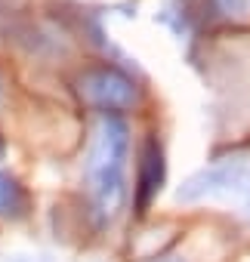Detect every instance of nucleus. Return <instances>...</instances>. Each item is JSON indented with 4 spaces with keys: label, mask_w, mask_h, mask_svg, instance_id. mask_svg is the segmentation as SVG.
Returning <instances> with one entry per match:
<instances>
[{
    "label": "nucleus",
    "mask_w": 250,
    "mask_h": 262,
    "mask_svg": "<svg viewBox=\"0 0 250 262\" xmlns=\"http://www.w3.org/2000/svg\"><path fill=\"white\" fill-rule=\"evenodd\" d=\"M210 7L225 19H241L250 13V0H210Z\"/></svg>",
    "instance_id": "423d86ee"
},
{
    "label": "nucleus",
    "mask_w": 250,
    "mask_h": 262,
    "mask_svg": "<svg viewBox=\"0 0 250 262\" xmlns=\"http://www.w3.org/2000/svg\"><path fill=\"white\" fill-rule=\"evenodd\" d=\"M164 182H167V155H164L161 139L155 133H149L142 139L139 161H136V182H133V210H136V216H145L152 210Z\"/></svg>",
    "instance_id": "20e7f679"
},
{
    "label": "nucleus",
    "mask_w": 250,
    "mask_h": 262,
    "mask_svg": "<svg viewBox=\"0 0 250 262\" xmlns=\"http://www.w3.org/2000/svg\"><path fill=\"white\" fill-rule=\"evenodd\" d=\"M152 262H189V259L179 256V253H170V256H158V259H152Z\"/></svg>",
    "instance_id": "0eeeda50"
},
{
    "label": "nucleus",
    "mask_w": 250,
    "mask_h": 262,
    "mask_svg": "<svg viewBox=\"0 0 250 262\" xmlns=\"http://www.w3.org/2000/svg\"><path fill=\"white\" fill-rule=\"evenodd\" d=\"M238 194H250V164L244 161H228L201 170L176 188V201L182 204H195L204 198H238Z\"/></svg>",
    "instance_id": "7ed1b4c3"
},
{
    "label": "nucleus",
    "mask_w": 250,
    "mask_h": 262,
    "mask_svg": "<svg viewBox=\"0 0 250 262\" xmlns=\"http://www.w3.org/2000/svg\"><path fill=\"white\" fill-rule=\"evenodd\" d=\"M127 155H130V123L123 120V114H102L87 161V176L105 219H114L123 198H127V182H123Z\"/></svg>",
    "instance_id": "f257e3e1"
},
{
    "label": "nucleus",
    "mask_w": 250,
    "mask_h": 262,
    "mask_svg": "<svg viewBox=\"0 0 250 262\" xmlns=\"http://www.w3.org/2000/svg\"><path fill=\"white\" fill-rule=\"evenodd\" d=\"M28 213V191L19 185L16 176L0 170V216L4 219H22Z\"/></svg>",
    "instance_id": "39448f33"
},
{
    "label": "nucleus",
    "mask_w": 250,
    "mask_h": 262,
    "mask_svg": "<svg viewBox=\"0 0 250 262\" xmlns=\"http://www.w3.org/2000/svg\"><path fill=\"white\" fill-rule=\"evenodd\" d=\"M77 93L90 108H96L102 114H123V111L136 108L142 99L136 77L111 62L87 65L77 74Z\"/></svg>",
    "instance_id": "f03ea898"
}]
</instances>
